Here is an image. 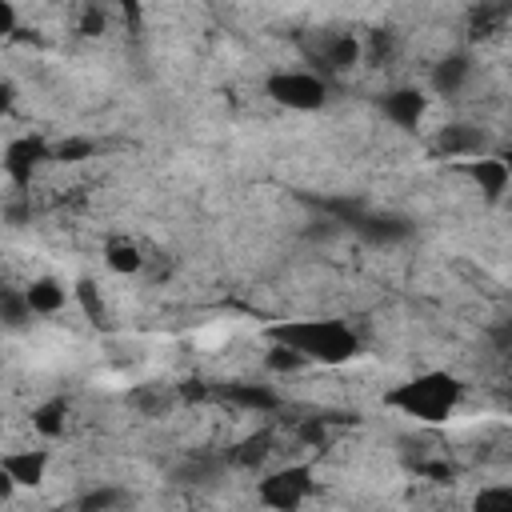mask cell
Here are the masks:
<instances>
[{"label": "cell", "mask_w": 512, "mask_h": 512, "mask_svg": "<svg viewBox=\"0 0 512 512\" xmlns=\"http://www.w3.org/2000/svg\"><path fill=\"white\" fill-rule=\"evenodd\" d=\"M0 468H4V480L8 484L36 488L44 480V472H48V452L44 448H16V452H4Z\"/></svg>", "instance_id": "9"}, {"label": "cell", "mask_w": 512, "mask_h": 512, "mask_svg": "<svg viewBox=\"0 0 512 512\" xmlns=\"http://www.w3.org/2000/svg\"><path fill=\"white\" fill-rule=\"evenodd\" d=\"M120 504H124V488L104 484V488H92V492L76 504V512H116Z\"/></svg>", "instance_id": "19"}, {"label": "cell", "mask_w": 512, "mask_h": 512, "mask_svg": "<svg viewBox=\"0 0 512 512\" xmlns=\"http://www.w3.org/2000/svg\"><path fill=\"white\" fill-rule=\"evenodd\" d=\"M436 152L448 160H472L484 152V132L476 124H444L436 132Z\"/></svg>", "instance_id": "11"}, {"label": "cell", "mask_w": 512, "mask_h": 512, "mask_svg": "<svg viewBox=\"0 0 512 512\" xmlns=\"http://www.w3.org/2000/svg\"><path fill=\"white\" fill-rule=\"evenodd\" d=\"M272 444H276V432L272 428H260V432H252V436H244L232 452H228V464H236V468H260L268 456H272Z\"/></svg>", "instance_id": "15"}, {"label": "cell", "mask_w": 512, "mask_h": 512, "mask_svg": "<svg viewBox=\"0 0 512 512\" xmlns=\"http://www.w3.org/2000/svg\"><path fill=\"white\" fill-rule=\"evenodd\" d=\"M328 208L340 212V224H344V228H352L360 240H368V244H376V248H388V244H400V240L412 236V224H408L404 216L372 212V208H364V204H356V200H336V204H328Z\"/></svg>", "instance_id": "4"}, {"label": "cell", "mask_w": 512, "mask_h": 512, "mask_svg": "<svg viewBox=\"0 0 512 512\" xmlns=\"http://www.w3.org/2000/svg\"><path fill=\"white\" fill-rule=\"evenodd\" d=\"M64 420H68V404L64 400H44L40 408H32V428L40 436H60Z\"/></svg>", "instance_id": "17"}, {"label": "cell", "mask_w": 512, "mask_h": 512, "mask_svg": "<svg viewBox=\"0 0 512 512\" xmlns=\"http://www.w3.org/2000/svg\"><path fill=\"white\" fill-rule=\"evenodd\" d=\"M356 60H364V40H356L352 32H332L316 44V68L320 76H336L356 68Z\"/></svg>", "instance_id": "6"}, {"label": "cell", "mask_w": 512, "mask_h": 512, "mask_svg": "<svg viewBox=\"0 0 512 512\" xmlns=\"http://www.w3.org/2000/svg\"><path fill=\"white\" fill-rule=\"evenodd\" d=\"M32 316V308H28V300H24V292H16V288H8L4 292V320L12 324V328H20L24 320Z\"/></svg>", "instance_id": "22"}, {"label": "cell", "mask_w": 512, "mask_h": 512, "mask_svg": "<svg viewBox=\"0 0 512 512\" xmlns=\"http://www.w3.org/2000/svg\"><path fill=\"white\" fill-rule=\"evenodd\" d=\"M280 348L296 352L304 364H348L360 352V336L344 320H280L268 332Z\"/></svg>", "instance_id": "1"}, {"label": "cell", "mask_w": 512, "mask_h": 512, "mask_svg": "<svg viewBox=\"0 0 512 512\" xmlns=\"http://www.w3.org/2000/svg\"><path fill=\"white\" fill-rule=\"evenodd\" d=\"M468 76H472V60H468L464 52H452V56H444V60L432 68V92H440V96H456V92L464 88Z\"/></svg>", "instance_id": "13"}, {"label": "cell", "mask_w": 512, "mask_h": 512, "mask_svg": "<svg viewBox=\"0 0 512 512\" xmlns=\"http://www.w3.org/2000/svg\"><path fill=\"white\" fill-rule=\"evenodd\" d=\"M380 112L396 128H420V120L428 112V96L420 88H392L380 96Z\"/></svg>", "instance_id": "7"}, {"label": "cell", "mask_w": 512, "mask_h": 512, "mask_svg": "<svg viewBox=\"0 0 512 512\" xmlns=\"http://www.w3.org/2000/svg\"><path fill=\"white\" fill-rule=\"evenodd\" d=\"M264 96H272L288 112H316L328 100V80L308 68H276L264 80Z\"/></svg>", "instance_id": "3"}, {"label": "cell", "mask_w": 512, "mask_h": 512, "mask_svg": "<svg viewBox=\"0 0 512 512\" xmlns=\"http://www.w3.org/2000/svg\"><path fill=\"white\" fill-rule=\"evenodd\" d=\"M44 156H48V144H44L40 136H20V140H12L8 152H4V168H8L12 184L28 188V184H32V168H36Z\"/></svg>", "instance_id": "10"}, {"label": "cell", "mask_w": 512, "mask_h": 512, "mask_svg": "<svg viewBox=\"0 0 512 512\" xmlns=\"http://www.w3.org/2000/svg\"><path fill=\"white\" fill-rule=\"evenodd\" d=\"M220 396L236 408H248V412H272L280 408V396L268 388V384H224Z\"/></svg>", "instance_id": "14"}, {"label": "cell", "mask_w": 512, "mask_h": 512, "mask_svg": "<svg viewBox=\"0 0 512 512\" xmlns=\"http://www.w3.org/2000/svg\"><path fill=\"white\" fill-rule=\"evenodd\" d=\"M460 396H464L460 380H456L452 372L432 368V372H420V376H412V380L388 388V392H384V404L396 408L400 416L420 420V424H444V420L456 412Z\"/></svg>", "instance_id": "2"}, {"label": "cell", "mask_w": 512, "mask_h": 512, "mask_svg": "<svg viewBox=\"0 0 512 512\" xmlns=\"http://www.w3.org/2000/svg\"><path fill=\"white\" fill-rule=\"evenodd\" d=\"M24 300H28V308H32L36 316H56V312L68 304V288H64L56 276H36V280H28V288H24Z\"/></svg>", "instance_id": "12"}, {"label": "cell", "mask_w": 512, "mask_h": 512, "mask_svg": "<svg viewBox=\"0 0 512 512\" xmlns=\"http://www.w3.org/2000/svg\"><path fill=\"white\" fill-rule=\"evenodd\" d=\"M308 496H312V468L308 464H284L256 484V500L272 512H296Z\"/></svg>", "instance_id": "5"}, {"label": "cell", "mask_w": 512, "mask_h": 512, "mask_svg": "<svg viewBox=\"0 0 512 512\" xmlns=\"http://www.w3.org/2000/svg\"><path fill=\"white\" fill-rule=\"evenodd\" d=\"M104 264H108L112 272H120V276H132V272L144 268V256H140V248H136L132 240L116 236V240L104 244Z\"/></svg>", "instance_id": "16"}, {"label": "cell", "mask_w": 512, "mask_h": 512, "mask_svg": "<svg viewBox=\"0 0 512 512\" xmlns=\"http://www.w3.org/2000/svg\"><path fill=\"white\" fill-rule=\"evenodd\" d=\"M472 512H512V484H488L472 496Z\"/></svg>", "instance_id": "18"}, {"label": "cell", "mask_w": 512, "mask_h": 512, "mask_svg": "<svg viewBox=\"0 0 512 512\" xmlns=\"http://www.w3.org/2000/svg\"><path fill=\"white\" fill-rule=\"evenodd\" d=\"M500 160H504V164H508V172H512V148H508V152H504Z\"/></svg>", "instance_id": "25"}, {"label": "cell", "mask_w": 512, "mask_h": 512, "mask_svg": "<svg viewBox=\"0 0 512 512\" xmlns=\"http://www.w3.org/2000/svg\"><path fill=\"white\" fill-rule=\"evenodd\" d=\"M92 140H64V144H56L52 148V156L56 160H84V156H92Z\"/></svg>", "instance_id": "23"}, {"label": "cell", "mask_w": 512, "mask_h": 512, "mask_svg": "<svg viewBox=\"0 0 512 512\" xmlns=\"http://www.w3.org/2000/svg\"><path fill=\"white\" fill-rule=\"evenodd\" d=\"M392 48H396V32H388V28H376V32L368 36V44H364V60H368L372 68H380V64L392 56Z\"/></svg>", "instance_id": "20"}, {"label": "cell", "mask_w": 512, "mask_h": 512, "mask_svg": "<svg viewBox=\"0 0 512 512\" xmlns=\"http://www.w3.org/2000/svg\"><path fill=\"white\" fill-rule=\"evenodd\" d=\"M460 172L488 196V200H500L508 188H512V172L500 156H472V160H460Z\"/></svg>", "instance_id": "8"}, {"label": "cell", "mask_w": 512, "mask_h": 512, "mask_svg": "<svg viewBox=\"0 0 512 512\" xmlns=\"http://www.w3.org/2000/svg\"><path fill=\"white\" fill-rule=\"evenodd\" d=\"M12 24H16V8L0 4V32H12Z\"/></svg>", "instance_id": "24"}, {"label": "cell", "mask_w": 512, "mask_h": 512, "mask_svg": "<svg viewBox=\"0 0 512 512\" xmlns=\"http://www.w3.org/2000/svg\"><path fill=\"white\" fill-rule=\"evenodd\" d=\"M76 300H80V308H84L88 320H100V324L108 320V316H104V300H100V292H96L92 280H80V284H76Z\"/></svg>", "instance_id": "21"}]
</instances>
